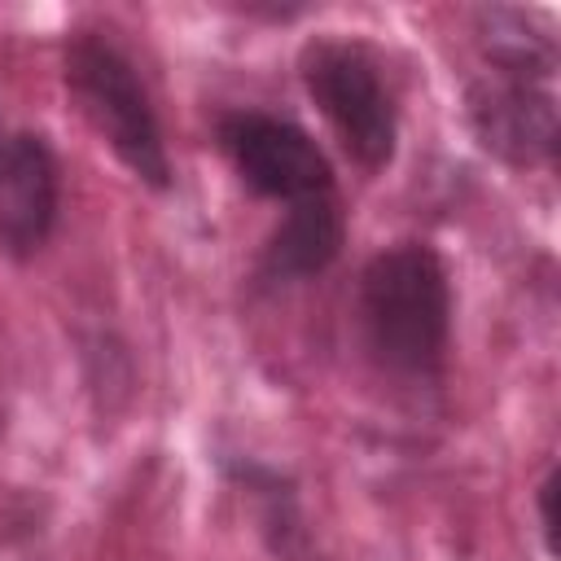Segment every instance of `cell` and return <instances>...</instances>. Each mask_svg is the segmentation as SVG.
Here are the masks:
<instances>
[{
	"label": "cell",
	"instance_id": "obj_1",
	"mask_svg": "<svg viewBox=\"0 0 561 561\" xmlns=\"http://www.w3.org/2000/svg\"><path fill=\"white\" fill-rule=\"evenodd\" d=\"M451 267L434 241L399 237L364 259L355 276V337L381 377L408 390H438L451 364Z\"/></svg>",
	"mask_w": 561,
	"mask_h": 561
},
{
	"label": "cell",
	"instance_id": "obj_2",
	"mask_svg": "<svg viewBox=\"0 0 561 561\" xmlns=\"http://www.w3.org/2000/svg\"><path fill=\"white\" fill-rule=\"evenodd\" d=\"M61 88L101 145L149 193L175 188V167L153 92L131 53L105 26H70L61 39Z\"/></svg>",
	"mask_w": 561,
	"mask_h": 561
},
{
	"label": "cell",
	"instance_id": "obj_3",
	"mask_svg": "<svg viewBox=\"0 0 561 561\" xmlns=\"http://www.w3.org/2000/svg\"><path fill=\"white\" fill-rule=\"evenodd\" d=\"M298 83L316 114L329 123L342 153L364 171L381 175L399 158V92L373 44L355 35H311L294 57Z\"/></svg>",
	"mask_w": 561,
	"mask_h": 561
},
{
	"label": "cell",
	"instance_id": "obj_4",
	"mask_svg": "<svg viewBox=\"0 0 561 561\" xmlns=\"http://www.w3.org/2000/svg\"><path fill=\"white\" fill-rule=\"evenodd\" d=\"M210 140L232 167L237 184L259 202L294 206L302 197L337 188V171L320 140L285 114L259 105H228L210 118Z\"/></svg>",
	"mask_w": 561,
	"mask_h": 561
},
{
	"label": "cell",
	"instance_id": "obj_5",
	"mask_svg": "<svg viewBox=\"0 0 561 561\" xmlns=\"http://www.w3.org/2000/svg\"><path fill=\"white\" fill-rule=\"evenodd\" d=\"M465 127L508 171H552L561 149L557 79L478 66L465 79Z\"/></svg>",
	"mask_w": 561,
	"mask_h": 561
},
{
	"label": "cell",
	"instance_id": "obj_6",
	"mask_svg": "<svg viewBox=\"0 0 561 561\" xmlns=\"http://www.w3.org/2000/svg\"><path fill=\"white\" fill-rule=\"evenodd\" d=\"M61 224V158L39 127L0 114V259L31 263Z\"/></svg>",
	"mask_w": 561,
	"mask_h": 561
},
{
	"label": "cell",
	"instance_id": "obj_7",
	"mask_svg": "<svg viewBox=\"0 0 561 561\" xmlns=\"http://www.w3.org/2000/svg\"><path fill=\"white\" fill-rule=\"evenodd\" d=\"M346 232H351V219L337 188L285 206L254 254L250 285L259 294H280V289L320 280L342 259Z\"/></svg>",
	"mask_w": 561,
	"mask_h": 561
},
{
	"label": "cell",
	"instance_id": "obj_8",
	"mask_svg": "<svg viewBox=\"0 0 561 561\" xmlns=\"http://www.w3.org/2000/svg\"><path fill=\"white\" fill-rule=\"evenodd\" d=\"M215 469L250 504L254 535L272 561H329L302 508V486L285 465H272L250 451H219Z\"/></svg>",
	"mask_w": 561,
	"mask_h": 561
},
{
	"label": "cell",
	"instance_id": "obj_9",
	"mask_svg": "<svg viewBox=\"0 0 561 561\" xmlns=\"http://www.w3.org/2000/svg\"><path fill=\"white\" fill-rule=\"evenodd\" d=\"M469 35L478 66L491 70H522L539 79H557L561 70V44L552 13L530 4H478L469 9Z\"/></svg>",
	"mask_w": 561,
	"mask_h": 561
},
{
	"label": "cell",
	"instance_id": "obj_10",
	"mask_svg": "<svg viewBox=\"0 0 561 561\" xmlns=\"http://www.w3.org/2000/svg\"><path fill=\"white\" fill-rule=\"evenodd\" d=\"M557 482H561V473H557V465H548L543 478H539V486H535V522H539V535H543V548H548V552L557 548V513H552V504H557Z\"/></svg>",
	"mask_w": 561,
	"mask_h": 561
},
{
	"label": "cell",
	"instance_id": "obj_11",
	"mask_svg": "<svg viewBox=\"0 0 561 561\" xmlns=\"http://www.w3.org/2000/svg\"><path fill=\"white\" fill-rule=\"evenodd\" d=\"M241 18L250 22H272V26H289V22H302L311 13V4H237Z\"/></svg>",
	"mask_w": 561,
	"mask_h": 561
},
{
	"label": "cell",
	"instance_id": "obj_12",
	"mask_svg": "<svg viewBox=\"0 0 561 561\" xmlns=\"http://www.w3.org/2000/svg\"><path fill=\"white\" fill-rule=\"evenodd\" d=\"M0 434H4V403H0Z\"/></svg>",
	"mask_w": 561,
	"mask_h": 561
}]
</instances>
